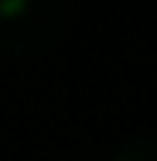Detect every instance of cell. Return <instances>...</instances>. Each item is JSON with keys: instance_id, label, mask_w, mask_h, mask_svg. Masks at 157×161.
Here are the masks:
<instances>
[{"instance_id": "obj_1", "label": "cell", "mask_w": 157, "mask_h": 161, "mask_svg": "<svg viewBox=\"0 0 157 161\" xmlns=\"http://www.w3.org/2000/svg\"><path fill=\"white\" fill-rule=\"evenodd\" d=\"M72 24L68 0H0V52L38 55Z\"/></svg>"}, {"instance_id": "obj_2", "label": "cell", "mask_w": 157, "mask_h": 161, "mask_svg": "<svg viewBox=\"0 0 157 161\" xmlns=\"http://www.w3.org/2000/svg\"><path fill=\"white\" fill-rule=\"evenodd\" d=\"M106 161H157V137H150V134L126 137L123 144L113 147V154Z\"/></svg>"}]
</instances>
